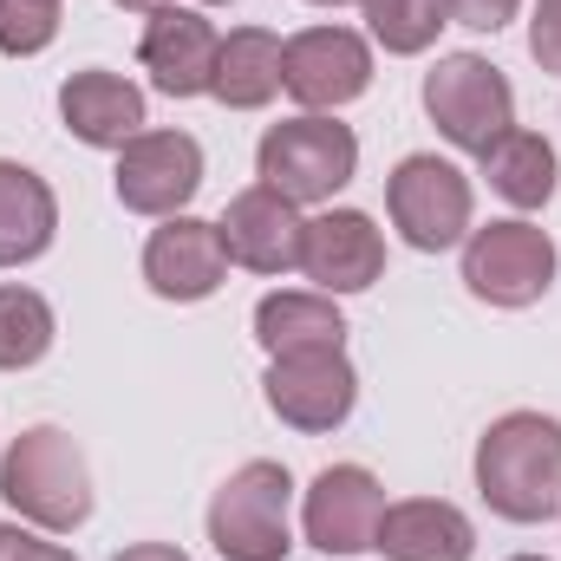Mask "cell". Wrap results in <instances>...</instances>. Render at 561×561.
Wrapping results in <instances>:
<instances>
[{
	"label": "cell",
	"mask_w": 561,
	"mask_h": 561,
	"mask_svg": "<svg viewBox=\"0 0 561 561\" xmlns=\"http://www.w3.org/2000/svg\"><path fill=\"white\" fill-rule=\"evenodd\" d=\"M424 112H431V125L457 144V150L483 157L490 144L516 125V92H510V79H503L490 59H477V53H444V59L424 72Z\"/></svg>",
	"instance_id": "5"
},
{
	"label": "cell",
	"mask_w": 561,
	"mask_h": 561,
	"mask_svg": "<svg viewBox=\"0 0 561 561\" xmlns=\"http://www.w3.org/2000/svg\"><path fill=\"white\" fill-rule=\"evenodd\" d=\"M216 53H222V33L196 7H157V13H144L138 59L163 99H203L216 85Z\"/></svg>",
	"instance_id": "12"
},
{
	"label": "cell",
	"mask_w": 561,
	"mask_h": 561,
	"mask_svg": "<svg viewBox=\"0 0 561 561\" xmlns=\"http://www.w3.org/2000/svg\"><path fill=\"white\" fill-rule=\"evenodd\" d=\"M300 275L320 294H366L386 275V236L366 209H327L300 229Z\"/></svg>",
	"instance_id": "13"
},
{
	"label": "cell",
	"mask_w": 561,
	"mask_h": 561,
	"mask_svg": "<svg viewBox=\"0 0 561 561\" xmlns=\"http://www.w3.org/2000/svg\"><path fill=\"white\" fill-rule=\"evenodd\" d=\"M268 412L294 431H340L359 405V373L346 359V346L333 353H287V359H268Z\"/></svg>",
	"instance_id": "10"
},
{
	"label": "cell",
	"mask_w": 561,
	"mask_h": 561,
	"mask_svg": "<svg viewBox=\"0 0 561 561\" xmlns=\"http://www.w3.org/2000/svg\"><path fill=\"white\" fill-rule=\"evenodd\" d=\"M373 85V46L353 26H307L280 39V92L300 99L307 112H340L366 99Z\"/></svg>",
	"instance_id": "8"
},
{
	"label": "cell",
	"mask_w": 561,
	"mask_h": 561,
	"mask_svg": "<svg viewBox=\"0 0 561 561\" xmlns=\"http://www.w3.org/2000/svg\"><path fill=\"white\" fill-rule=\"evenodd\" d=\"M196 7H222V0H196Z\"/></svg>",
	"instance_id": "32"
},
{
	"label": "cell",
	"mask_w": 561,
	"mask_h": 561,
	"mask_svg": "<svg viewBox=\"0 0 561 561\" xmlns=\"http://www.w3.org/2000/svg\"><path fill=\"white\" fill-rule=\"evenodd\" d=\"M483 176H490V190H496L503 203H516V209H549V196H556V183H561L556 144L542 138V131L510 125L503 138L483 150Z\"/></svg>",
	"instance_id": "21"
},
{
	"label": "cell",
	"mask_w": 561,
	"mask_h": 561,
	"mask_svg": "<svg viewBox=\"0 0 561 561\" xmlns=\"http://www.w3.org/2000/svg\"><path fill=\"white\" fill-rule=\"evenodd\" d=\"M529 59L542 72H561V0H536V20H529Z\"/></svg>",
	"instance_id": "25"
},
{
	"label": "cell",
	"mask_w": 561,
	"mask_h": 561,
	"mask_svg": "<svg viewBox=\"0 0 561 561\" xmlns=\"http://www.w3.org/2000/svg\"><path fill=\"white\" fill-rule=\"evenodd\" d=\"M379 516H386V490L366 463H327L307 490V542L320 556H366L379 542Z\"/></svg>",
	"instance_id": "11"
},
{
	"label": "cell",
	"mask_w": 561,
	"mask_h": 561,
	"mask_svg": "<svg viewBox=\"0 0 561 561\" xmlns=\"http://www.w3.org/2000/svg\"><path fill=\"white\" fill-rule=\"evenodd\" d=\"M222 249H229V262L236 268H249V275H287V268H300V209L275 196L268 183H255V190H242L229 209H222Z\"/></svg>",
	"instance_id": "15"
},
{
	"label": "cell",
	"mask_w": 561,
	"mask_h": 561,
	"mask_svg": "<svg viewBox=\"0 0 561 561\" xmlns=\"http://www.w3.org/2000/svg\"><path fill=\"white\" fill-rule=\"evenodd\" d=\"M53 333H59V320H53V300L46 294H33V287H0V373H26V366H39L46 353H53Z\"/></svg>",
	"instance_id": "22"
},
{
	"label": "cell",
	"mask_w": 561,
	"mask_h": 561,
	"mask_svg": "<svg viewBox=\"0 0 561 561\" xmlns=\"http://www.w3.org/2000/svg\"><path fill=\"white\" fill-rule=\"evenodd\" d=\"M118 203L131 216H183L190 196L203 190V144L190 131H138V138L118 150Z\"/></svg>",
	"instance_id": "9"
},
{
	"label": "cell",
	"mask_w": 561,
	"mask_h": 561,
	"mask_svg": "<svg viewBox=\"0 0 561 561\" xmlns=\"http://www.w3.org/2000/svg\"><path fill=\"white\" fill-rule=\"evenodd\" d=\"M353 170H359V138L340 118H327V112L280 118L255 144V176L275 196H287L294 209L300 203H333L353 183Z\"/></svg>",
	"instance_id": "3"
},
{
	"label": "cell",
	"mask_w": 561,
	"mask_h": 561,
	"mask_svg": "<svg viewBox=\"0 0 561 561\" xmlns=\"http://www.w3.org/2000/svg\"><path fill=\"white\" fill-rule=\"evenodd\" d=\"M359 13H366L373 39H379L386 53H399V59L424 53V46L437 39V26H450L444 0H359Z\"/></svg>",
	"instance_id": "23"
},
{
	"label": "cell",
	"mask_w": 561,
	"mask_h": 561,
	"mask_svg": "<svg viewBox=\"0 0 561 561\" xmlns=\"http://www.w3.org/2000/svg\"><path fill=\"white\" fill-rule=\"evenodd\" d=\"M287 503H294V477L275 457L242 463L216 496H209V542L222 561H280L294 549L287 529Z\"/></svg>",
	"instance_id": "4"
},
{
	"label": "cell",
	"mask_w": 561,
	"mask_h": 561,
	"mask_svg": "<svg viewBox=\"0 0 561 561\" xmlns=\"http://www.w3.org/2000/svg\"><path fill=\"white\" fill-rule=\"evenodd\" d=\"M0 561H79V556L59 549V542H46V529H20V523H7V529H0Z\"/></svg>",
	"instance_id": "26"
},
{
	"label": "cell",
	"mask_w": 561,
	"mask_h": 561,
	"mask_svg": "<svg viewBox=\"0 0 561 561\" xmlns=\"http://www.w3.org/2000/svg\"><path fill=\"white\" fill-rule=\"evenodd\" d=\"M477 490L503 523L561 516V419L503 412L477 437Z\"/></svg>",
	"instance_id": "1"
},
{
	"label": "cell",
	"mask_w": 561,
	"mask_h": 561,
	"mask_svg": "<svg viewBox=\"0 0 561 561\" xmlns=\"http://www.w3.org/2000/svg\"><path fill=\"white\" fill-rule=\"evenodd\" d=\"M386 561H470L477 556V529L457 503L412 496V503H386L379 516V542Z\"/></svg>",
	"instance_id": "17"
},
{
	"label": "cell",
	"mask_w": 561,
	"mask_h": 561,
	"mask_svg": "<svg viewBox=\"0 0 561 561\" xmlns=\"http://www.w3.org/2000/svg\"><path fill=\"white\" fill-rule=\"evenodd\" d=\"M59 118L92 150H125L150 125L144 118V85H131L125 72H105V66H85L59 85Z\"/></svg>",
	"instance_id": "16"
},
{
	"label": "cell",
	"mask_w": 561,
	"mask_h": 561,
	"mask_svg": "<svg viewBox=\"0 0 561 561\" xmlns=\"http://www.w3.org/2000/svg\"><path fill=\"white\" fill-rule=\"evenodd\" d=\"M112 561H190L176 542H138V549H125V556H112Z\"/></svg>",
	"instance_id": "28"
},
{
	"label": "cell",
	"mask_w": 561,
	"mask_h": 561,
	"mask_svg": "<svg viewBox=\"0 0 561 561\" xmlns=\"http://www.w3.org/2000/svg\"><path fill=\"white\" fill-rule=\"evenodd\" d=\"M386 209L399 222V236L419 249V255H444L470 236V176L450 163V157H405L386 183Z\"/></svg>",
	"instance_id": "7"
},
{
	"label": "cell",
	"mask_w": 561,
	"mask_h": 561,
	"mask_svg": "<svg viewBox=\"0 0 561 561\" xmlns=\"http://www.w3.org/2000/svg\"><path fill=\"white\" fill-rule=\"evenodd\" d=\"M463 287L490 307H536L556 287V242L536 222H490L463 236Z\"/></svg>",
	"instance_id": "6"
},
{
	"label": "cell",
	"mask_w": 561,
	"mask_h": 561,
	"mask_svg": "<svg viewBox=\"0 0 561 561\" xmlns=\"http://www.w3.org/2000/svg\"><path fill=\"white\" fill-rule=\"evenodd\" d=\"M516 7H523V0H444V13H450L457 26H470V33H496V26H510Z\"/></svg>",
	"instance_id": "27"
},
{
	"label": "cell",
	"mask_w": 561,
	"mask_h": 561,
	"mask_svg": "<svg viewBox=\"0 0 561 561\" xmlns=\"http://www.w3.org/2000/svg\"><path fill=\"white\" fill-rule=\"evenodd\" d=\"M255 340L268 359H287V353H333L346 346V313L333 307V294H262L255 300Z\"/></svg>",
	"instance_id": "19"
},
{
	"label": "cell",
	"mask_w": 561,
	"mask_h": 561,
	"mask_svg": "<svg viewBox=\"0 0 561 561\" xmlns=\"http://www.w3.org/2000/svg\"><path fill=\"white\" fill-rule=\"evenodd\" d=\"M313 7H346V0H313Z\"/></svg>",
	"instance_id": "30"
},
{
	"label": "cell",
	"mask_w": 561,
	"mask_h": 561,
	"mask_svg": "<svg viewBox=\"0 0 561 561\" xmlns=\"http://www.w3.org/2000/svg\"><path fill=\"white\" fill-rule=\"evenodd\" d=\"M59 236V196L39 170L0 157V268H26Z\"/></svg>",
	"instance_id": "18"
},
{
	"label": "cell",
	"mask_w": 561,
	"mask_h": 561,
	"mask_svg": "<svg viewBox=\"0 0 561 561\" xmlns=\"http://www.w3.org/2000/svg\"><path fill=\"white\" fill-rule=\"evenodd\" d=\"M229 275V249H222V229L203 222V216H163V229H150L144 242V280L150 294L163 300H209Z\"/></svg>",
	"instance_id": "14"
},
{
	"label": "cell",
	"mask_w": 561,
	"mask_h": 561,
	"mask_svg": "<svg viewBox=\"0 0 561 561\" xmlns=\"http://www.w3.org/2000/svg\"><path fill=\"white\" fill-rule=\"evenodd\" d=\"M510 561H542V556H510Z\"/></svg>",
	"instance_id": "31"
},
{
	"label": "cell",
	"mask_w": 561,
	"mask_h": 561,
	"mask_svg": "<svg viewBox=\"0 0 561 561\" xmlns=\"http://www.w3.org/2000/svg\"><path fill=\"white\" fill-rule=\"evenodd\" d=\"M125 13H157V7H170V0H118Z\"/></svg>",
	"instance_id": "29"
},
{
	"label": "cell",
	"mask_w": 561,
	"mask_h": 561,
	"mask_svg": "<svg viewBox=\"0 0 561 561\" xmlns=\"http://www.w3.org/2000/svg\"><path fill=\"white\" fill-rule=\"evenodd\" d=\"M59 39V0H0V53L33 59Z\"/></svg>",
	"instance_id": "24"
},
{
	"label": "cell",
	"mask_w": 561,
	"mask_h": 561,
	"mask_svg": "<svg viewBox=\"0 0 561 561\" xmlns=\"http://www.w3.org/2000/svg\"><path fill=\"white\" fill-rule=\"evenodd\" d=\"M275 92H280V39L275 33H268V26H236V33H222L209 99H222L229 112H262Z\"/></svg>",
	"instance_id": "20"
},
{
	"label": "cell",
	"mask_w": 561,
	"mask_h": 561,
	"mask_svg": "<svg viewBox=\"0 0 561 561\" xmlns=\"http://www.w3.org/2000/svg\"><path fill=\"white\" fill-rule=\"evenodd\" d=\"M0 496L26 529L46 536H72L92 516V470L85 450L59 431V424H33L7 444L0 457Z\"/></svg>",
	"instance_id": "2"
}]
</instances>
